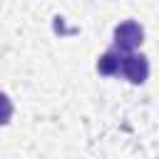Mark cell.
Instances as JSON below:
<instances>
[{
    "instance_id": "cell-2",
    "label": "cell",
    "mask_w": 159,
    "mask_h": 159,
    "mask_svg": "<svg viewBox=\"0 0 159 159\" xmlns=\"http://www.w3.org/2000/svg\"><path fill=\"white\" fill-rule=\"evenodd\" d=\"M122 75L132 82V84H144L149 77V60L139 52H127L124 55V65H122Z\"/></svg>"
},
{
    "instance_id": "cell-3",
    "label": "cell",
    "mask_w": 159,
    "mask_h": 159,
    "mask_svg": "<svg viewBox=\"0 0 159 159\" xmlns=\"http://www.w3.org/2000/svg\"><path fill=\"white\" fill-rule=\"evenodd\" d=\"M122 65H124V55L122 50H107L104 55L97 57V72L104 75V77H112V75H122Z\"/></svg>"
},
{
    "instance_id": "cell-1",
    "label": "cell",
    "mask_w": 159,
    "mask_h": 159,
    "mask_svg": "<svg viewBox=\"0 0 159 159\" xmlns=\"http://www.w3.org/2000/svg\"><path fill=\"white\" fill-rule=\"evenodd\" d=\"M144 42V27L134 20H124L114 27V47L122 52H134Z\"/></svg>"
}]
</instances>
